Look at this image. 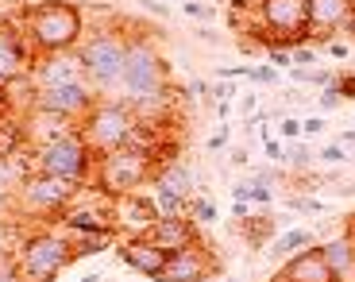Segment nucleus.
<instances>
[{
	"label": "nucleus",
	"instance_id": "nucleus-4",
	"mask_svg": "<svg viewBox=\"0 0 355 282\" xmlns=\"http://www.w3.org/2000/svg\"><path fill=\"white\" fill-rule=\"evenodd\" d=\"M19 163H24V174H51V178H66L73 185H89L93 182V167H97L81 132H70L62 140L46 143V147L24 151Z\"/></svg>",
	"mask_w": 355,
	"mask_h": 282
},
{
	"label": "nucleus",
	"instance_id": "nucleus-26",
	"mask_svg": "<svg viewBox=\"0 0 355 282\" xmlns=\"http://www.w3.org/2000/svg\"><path fill=\"white\" fill-rule=\"evenodd\" d=\"M189 217H193L197 224H216L220 221V209H216V201L209 194H197V197H189Z\"/></svg>",
	"mask_w": 355,
	"mask_h": 282
},
{
	"label": "nucleus",
	"instance_id": "nucleus-53",
	"mask_svg": "<svg viewBox=\"0 0 355 282\" xmlns=\"http://www.w3.org/2000/svg\"><path fill=\"white\" fill-rule=\"evenodd\" d=\"M205 282H216V279H205Z\"/></svg>",
	"mask_w": 355,
	"mask_h": 282
},
{
	"label": "nucleus",
	"instance_id": "nucleus-23",
	"mask_svg": "<svg viewBox=\"0 0 355 282\" xmlns=\"http://www.w3.org/2000/svg\"><path fill=\"white\" fill-rule=\"evenodd\" d=\"M116 236H120L116 229H108V232H85V236H73V259L101 256V251L116 247Z\"/></svg>",
	"mask_w": 355,
	"mask_h": 282
},
{
	"label": "nucleus",
	"instance_id": "nucleus-19",
	"mask_svg": "<svg viewBox=\"0 0 355 282\" xmlns=\"http://www.w3.org/2000/svg\"><path fill=\"white\" fill-rule=\"evenodd\" d=\"M147 236H151L166 256H174V251H186V247L201 244V224H197L193 217H178V221H159Z\"/></svg>",
	"mask_w": 355,
	"mask_h": 282
},
{
	"label": "nucleus",
	"instance_id": "nucleus-22",
	"mask_svg": "<svg viewBox=\"0 0 355 282\" xmlns=\"http://www.w3.org/2000/svg\"><path fill=\"white\" fill-rule=\"evenodd\" d=\"M313 244H317V232H309V229H286V232H278V236L270 240V247H266L263 256L286 263V259H293L297 251H305V247H313Z\"/></svg>",
	"mask_w": 355,
	"mask_h": 282
},
{
	"label": "nucleus",
	"instance_id": "nucleus-13",
	"mask_svg": "<svg viewBox=\"0 0 355 282\" xmlns=\"http://www.w3.org/2000/svg\"><path fill=\"white\" fill-rule=\"evenodd\" d=\"M159 224V209H155L151 194H124L112 197V229L120 236H147Z\"/></svg>",
	"mask_w": 355,
	"mask_h": 282
},
{
	"label": "nucleus",
	"instance_id": "nucleus-28",
	"mask_svg": "<svg viewBox=\"0 0 355 282\" xmlns=\"http://www.w3.org/2000/svg\"><path fill=\"white\" fill-rule=\"evenodd\" d=\"M282 205H286L290 213H305V217H317V213H324V201H320V197H309V194H290Z\"/></svg>",
	"mask_w": 355,
	"mask_h": 282
},
{
	"label": "nucleus",
	"instance_id": "nucleus-45",
	"mask_svg": "<svg viewBox=\"0 0 355 282\" xmlns=\"http://www.w3.org/2000/svg\"><path fill=\"white\" fill-rule=\"evenodd\" d=\"M336 81H340V89H344V97L352 101V97H355V74H340Z\"/></svg>",
	"mask_w": 355,
	"mask_h": 282
},
{
	"label": "nucleus",
	"instance_id": "nucleus-37",
	"mask_svg": "<svg viewBox=\"0 0 355 282\" xmlns=\"http://www.w3.org/2000/svg\"><path fill=\"white\" fill-rule=\"evenodd\" d=\"M324 128H329V120H324L320 113H313V116H305V120H302V135H309V140H313V135H320Z\"/></svg>",
	"mask_w": 355,
	"mask_h": 282
},
{
	"label": "nucleus",
	"instance_id": "nucleus-49",
	"mask_svg": "<svg viewBox=\"0 0 355 282\" xmlns=\"http://www.w3.org/2000/svg\"><path fill=\"white\" fill-rule=\"evenodd\" d=\"M8 105H12V97H8V89L0 85V113H4V108H8Z\"/></svg>",
	"mask_w": 355,
	"mask_h": 282
},
{
	"label": "nucleus",
	"instance_id": "nucleus-15",
	"mask_svg": "<svg viewBox=\"0 0 355 282\" xmlns=\"http://www.w3.org/2000/svg\"><path fill=\"white\" fill-rule=\"evenodd\" d=\"M352 12V0H309V43L329 47L336 35H344Z\"/></svg>",
	"mask_w": 355,
	"mask_h": 282
},
{
	"label": "nucleus",
	"instance_id": "nucleus-20",
	"mask_svg": "<svg viewBox=\"0 0 355 282\" xmlns=\"http://www.w3.org/2000/svg\"><path fill=\"white\" fill-rule=\"evenodd\" d=\"M320 251H324V263L332 271V282H355V244L347 240V232L324 240Z\"/></svg>",
	"mask_w": 355,
	"mask_h": 282
},
{
	"label": "nucleus",
	"instance_id": "nucleus-29",
	"mask_svg": "<svg viewBox=\"0 0 355 282\" xmlns=\"http://www.w3.org/2000/svg\"><path fill=\"white\" fill-rule=\"evenodd\" d=\"M344 101H347V97H344V89H340V81H332L329 89H320V93H317V113L329 116V113H336Z\"/></svg>",
	"mask_w": 355,
	"mask_h": 282
},
{
	"label": "nucleus",
	"instance_id": "nucleus-46",
	"mask_svg": "<svg viewBox=\"0 0 355 282\" xmlns=\"http://www.w3.org/2000/svg\"><path fill=\"white\" fill-rule=\"evenodd\" d=\"M324 51H329L332 58H347V54H352V51H347V43H340V39H332V43L324 47Z\"/></svg>",
	"mask_w": 355,
	"mask_h": 282
},
{
	"label": "nucleus",
	"instance_id": "nucleus-9",
	"mask_svg": "<svg viewBox=\"0 0 355 282\" xmlns=\"http://www.w3.org/2000/svg\"><path fill=\"white\" fill-rule=\"evenodd\" d=\"M58 224H62L70 236H85V232H108V229H112V197H108L105 190H97L93 182L81 185L78 197L70 201V209L58 217Z\"/></svg>",
	"mask_w": 355,
	"mask_h": 282
},
{
	"label": "nucleus",
	"instance_id": "nucleus-41",
	"mask_svg": "<svg viewBox=\"0 0 355 282\" xmlns=\"http://www.w3.org/2000/svg\"><path fill=\"white\" fill-rule=\"evenodd\" d=\"M240 113L248 116V120L259 113V93H243V101H240Z\"/></svg>",
	"mask_w": 355,
	"mask_h": 282
},
{
	"label": "nucleus",
	"instance_id": "nucleus-35",
	"mask_svg": "<svg viewBox=\"0 0 355 282\" xmlns=\"http://www.w3.org/2000/svg\"><path fill=\"white\" fill-rule=\"evenodd\" d=\"M266 58H270V66H275L278 74H282V70L290 74V70H293V54L282 51V47H266Z\"/></svg>",
	"mask_w": 355,
	"mask_h": 282
},
{
	"label": "nucleus",
	"instance_id": "nucleus-18",
	"mask_svg": "<svg viewBox=\"0 0 355 282\" xmlns=\"http://www.w3.org/2000/svg\"><path fill=\"white\" fill-rule=\"evenodd\" d=\"M151 190H162V194H178V197H197L205 190V182H201V170L193 167V163H186V159H174V163H166V167H159V174H155V182H151Z\"/></svg>",
	"mask_w": 355,
	"mask_h": 282
},
{
	"label": "nucleus",
	"instance_id": "nucleus-16",
	"mask_svg": "<svg viewBox=\"0 0 355 282\" xmlns=\"http://www.w3.org/2000/svg\"><path fill=\"white\" fill-rule=\"evenodd\" d=\"M116 259L124 267H132L135 274H143V279H159L162 274V267H166V251H162L159 244H155L151 236H128V240H120L116 244Z\"/></svg>",
	"mask_w": 355,
	"mask_h": 282
},
{
	"label": "nucleus",
	"instance_id": "nucleus-54",
	"mask_svg": "<svg viewBox=\"0 0 355 282\" xmlns=\"http://www.w3.org/2000/svg\"><path fill=\"white\" fill-rule=\"evenodd\" d=\"M352 8H355V0H352Z\"/></svg>",
	"mask_w": 355,
	"mask_h": 282
},
{
	"label": "nucleus",
	"instance_id": "nucleus-24",
	"mask_svg": "<svg viewBox=\"0 0 355 282\" xmlns=\"http://www.w3.org/2000/svg\"><path fill=\"white\" fill-rule=\"evenodd\" d=\"M290 81H297V85H313V89H329L332 81L340 78V74L324 70V66H293L290 74H286Z\"/></svg>",
	"mask_w": 355,
	"mask_h": 282
},
{
	"label": "nucleus",
	"instance_id": "nucleus-42",
	"mask_svg": "<svg viewBox=\"0 0 355 282\" xmlns=\"http://www.w3.org/2000/svg\"><path fill=\"white\" fill-rule=\"evenodd\" d=\"M232 167L248 170V167H251V151H248V147H236V151H232Z\"/></svg>",
	"mask_w": 355,
	"mask_h": 282
},
{
	"label": "nucleus",
	"instance_id": "nucleus-8",
	"mask_svg": "<svg viewBox=\"0 0 355 282\" xmlns=\"http://www.w3.org/2000/svg\"><path fill=\"white\" fill-rule=\"evenodd\" d=\"M259 16L266 27V47H293L309 43V0H259Z\"/></svg>",
	"mask_w": 355,
	"mask_h": 282
},
{
	"label": "nucleus",
	"instance_id": "nucleus-21",
	"mask_svg": "<svg viewBox=\"0 0 355 282\" xmlns=\"http://www.w3.org/2000/svg\"><path fill=\"white\" fill-rule=\"evenodd\" d=\"M236 229L243 232V240H248L251 251H266V247H270V240L278 236L275 213H266V209H255L248 221H236Z\"/></svg>",
	"mask_w": 355,
	"mask_h": 282
},
{
	"label": "nucleus",
	"instance_id": "nucleus-36",
	"mask_svg": "<svg viewBox=\"0 0 355 282\" xmlns=\"http://www.w3.org/2000/svg\"><path fill=\"white\" fill-rule=\"evenodd\" d=\"M251 205H259V209H266V205H275V190L251 178Z\"/></svg>",
	"mask_w": 355,
	"mask_h": 282
},
{
	"label": "nucleus",
	"instance_id": "nucleus-33",
	"mask_svg": "<svg viewBox=\"0 0 355 282\" xmlns=\"http://www.w3.org/2000/svg\"><path fill=\"white\" fill-rule=\"evenodd\" d=\"M248 81L251 85H278L282 74H278L275 66H248Z\"/></svg>",
	"mask_w": 355,
	"mask_h": 282
},
{
	"label": "nucleus",
	"instance_id": "nucleus-44",
	"mask_svg": "<svg viewBox=\"0 0 355 282\" xmlns=\"http://www.w3.org/2000/svg\"><path fill=\"white\" fill-rule=\"evenodd\" d=\"M189 93H197V97H205V101H209V93H213V85H209L205 78H193V81H189Z\"/></svg>",
	"mask_w": 355,
	"mask_h": 282
},
{
	"label": "nucleus",
	"instance_id": "nucleus-12",
	"mask_svg": "<svg viewBox=\"0 0 355 282\" xmlns=\"http://www.w3.org/2000/svg\"><path fill=\"white\" fill-rule=\"evenodd\" d=\"M31 85L35 89H62V85H85V62H81L78 51H62V54H43L31 66Z\"/></svg>",
	"mask_w": 355,
	"mask_h": 282
},
{
	"label": "nucleus",
	"instance_id": "nucleus-30",
	"mask_svg": "<svg viewBox=\"0 0 355 282\" xmlns=\"http://www.w3.org/2000/svg\"><path fill=\"white\" fill-rule=\"evenodd\" d=\"M317 163L347 167V163H352V147H344V143H324V147H317Z\"/></svg>",
	"mask_w": 355,
	"mask_h": 282
},
{
	"label": "nucleus",
	"instance_id": "nucleus-40",
	"mask_svg": "<svg viewBox=\"0 0 355 282\" xmlns=\"http://www.w3.org/2000/svg\"><path fill=\"white\" fill-rule=\"evenodd\" d=\"M232 201H251V178H243V182L232 185Z\"/></svg>",
	"mask_w": 355,
	"mask_h": 282
},
{
	"label": "nucleus",
	"instance_id": "nucleus-3",
	"mask_svg": "<svg viewBox=\"0 0 355 282\" xmlns=\"http://www.w3.org/2000/svg\"><path fill=\"white\" fill-rule=\"evenodd\" d=\"M73 263V236L62 224H43L31 229L16 244V267L24 282H54Z\"/></svg>",
	"mask_w": 355,
	"mask_h": 282
},
{
	"label": "nucleus",
	"instance_id": "nucleus-17",
	"mask_svg": "<svg viewBox=\"0 0 355 282\" xmlns=\"http://www.w3.org/2000/svg\"><path fill=\"white\" fill-rule=\"evenodd\" d=\"M19 124H24V143H27V151L46 147V143H54V140H62V135L78 132V124H73V120H66V116H54V113H43V108H35V105H27L24 113H19Z\"/></svg>",
	"mask_w": 355,
	"mask_h": 282
},
{
	"label": "nucleus",
	"instance_id": "nucleus-7",
	"mask_svg": "<svg viewBox=\"0 0 355 282\" xmlns=\"http://www.w3.org/2000/svg\"><path fill=\"white\" fill-rule=\"evenodd\" d=\"M159 174V159L147 151L120 147L105 159H97L93 167V185L105 190L108 197H124V194H143V185H151Z\"/></svg>",
	"mask_w": 355,
	"mask_h": 282
},
{
	"label": "nucleus",
	"instance_id": "nucleus-32",
	"mask_svg": "<svg viewBox=\"0 0 355 282\" xmlns=\"http://www.w3.org/2000/svg\"><path fill=\"white\" fill-rule=\"evenodd\" d=\"M320 51L324 47H317V43H302V47H293V66H320Z\"/></svg>",
	"mask_w": 355,
	"mask_h": 282
},
{
	"label": "nucleus",
	"instance_id": "nucleus-31",
	"mask_svg": "<svg viewBox=\"0 0 355 282\" xmlns=\"http://www.w3.org/2000/svg\"><path fill=\"white\" fill-rule=\"evenodd\" d=\"M275 135L282 143H297V135H302V120H297V116H278V124H275Z\"/></svg>",
	"mask_w": 355,
	"mask_h": 282
},
{
	"label": "nucleus",
	"instance_id": "nucleus-48",
	"mask_svg": "<svg viewBox=\"0 0 355 282\" xmlns=\"http://www.w3.org/2000/svg\"><path fill=\"white\" fill-rule=\"evenodd\" d=\"M336 143H344V147H355V128H344V132H340V140Z\"/></svg>",
	"mask_w": 355,
	"mask_h": 282
},
{
	"label": "nucleus",
	"instance_id": "nucleus-2",
	"mask_svg": "<svg viewBox=\"0 0 355 282\" xmlns=\"http://www.w3.org/2000/svg\"><path fill=\"white\" fill-rule=\"evenodd\" d=\"M81 62H85L89 85L97 89V97H120V81H124V58H128V27L120 19L112 24L89 27L85 39L78 47Z\"/></svg>",
	"mask_w": 355,
	"mask_h": 282
},
{
	"label": "nucleus",
	"instance_id": "nucleus-34",
	"mask_svg": "<svg viewBox=\"0 0 355 282\" xmlns=\"http://www.w3.org/2000/svg\"><path fill=\"white\" fill-rule=\"evenodd\" d=\"M228 143H232V128H228V124H220V128L205 140V147L213 151V155H220V151H228Z\"/></svg>",
	"mask_w": 355,
	"mask_h": 282
},
{
	"label": "nucleus",
	"instance_id": "nucleus-38",
	"mask_svg": "<svg viewBox=\"0 0 355 282\" xmlns=\"http://www.w3.org/2000/svg\"><path fill=\"white\" fill-rule=\"evenodd\" d=\"M216 81H240V78H248V66H216Z\"/></svg>",
	"mask_w": 355,
	"mask_h": 282
},
{
	"label": "nucleus",
	"instance_id": "nucleus-1",
	"mask_svg": "<svg viewBox=\"0 0 355 282\" xmlns=\"http://www.w3.org/2000/svg\"><path fill=\"white\" fill-rule=\"evenodd\" d=\"M19 27L24 39L31 47L35 58L43 54H62V51H78L85 39V8L73 0H39V4H24L19 12Z\"/></svg>",
	"mask_w": 355,
	"mask_h": 282
},
{
	"label": "nucleus",
	"instance_id": "nucleus-52",
	"mask_svg": "<svg viewBox=\"0 0 355 282\" xmlns=\"http://www.w3.org/2000/svg\"><path fill=\"white\" fill-rule=\"evenodd\" d=\"M8 4H19V0H8Z\"/></svg>",
	"mask_w": 355,
	"mask_h": 282
},
{
	"label": "nucleus",
	"instance_id": "nucleus-25",
	"mask_svg": "<svg viewBox=\"0 0 355 282\" xmlns=\"http://www.w3.org/2000/svg\"><path fill=\"white\" fill-rule=\"evenodd\" d=\"M155 209H159V221H178V217H189V201L178 194H162V190H151Z\"/></svg>",
	"mask_w": 355,
	"mask_h": 282
},
{
	"label": "nucleus",
	"instance_id": "nucleus-50",
	"mask_svg": "<svg viewBox=\"0 0 355 282\" xmlns=\"http://www.w3.org/2000/svg\"><path fill=\"white\" fill-rule=\"evenodd\" d=\"M347 35H355V12H352V19H347Z\"/></svg>",
	"mask_w": 355,
	"mask_h": 282
},
{
	"label": "nucleus",
	"instance_id": "nucleus-5",
	"mask_svg": "<svg viewBox=\"0 0 355 282\" xmlns=\"http://www.w3.org/2000/svg\"><path fill=\"white\" fill-rule=\"evenodd\" d=\"M81 185L66 182V178H51V174H24L12 194V209L19 221H43V224H58L70 201L78 197Z\"/></svg>",
	"mask_w": 355,
	"mask_h": 282
},
{
	"label": "nucleus",
	"instance_id": "nucleus-51",
	"mask_svg": "<svg viewBox=\"0 0 355 282\" xmlns=\"http://www.w3.org/2000/svg\"><path fill=\"white\" fill-rule=\"evenodd\" d=\"M81 282H105V279H101V274H85Z\"/></svg>",
	"mask_w": 355,
	"mask_h": 282
},
{
	"label": "nucleus",
	"instance_id": "nucleus-11",
	"mask_svg": "<svg viewBox=\"0 0 355 282\" xmlns=\"http://www.w3.org/2000/svg\"><path fill=\"white\" fill-rule=\"evenodd\" d=\"M97 89L89 85H62V89H35V97H31V105L43 108V113H54V116H66V120L81 124L89 113H93V105H97Z\"/></svg>",
	"mask_w": 355,
	"mask_h": 282
},
{
	"label": "nucleus",
	"instance_id": "nucleus-6",
	"mask_svg": "<svg viewBox=\"0 0 355 282\" xmlns=\"http://www.w3.org/2000/svg\"><path fill=\"white\" fill-rule=\"evenodd\" d=\"M135 128H139V116H135L132 105L120 101V97L97 101L93 113L78 124L81 140H85L89 151H93V159H105V155H112V151L128 147L132 135H135Z\"/></svg>",
	"mask_w": 355,
	"mask_h": 282
},
{
	"label": "nucleus",
	"instance_id": "nucleus-47",
	"mask_svg": "<svg viewBox=\"0 0 355 282\" xmlns=\"http://www.w3.org/2000/svg\"><path fill=\"white\" fill-rule=\"evenodd\" d=\"M147 12H151V16H162V19H170V4H147Z\"/></svg>",
	"mask_w": 355,
	"mask_h": 282
},
{
	"label": "nucleus",
	"instance_id": "nucleus-43",
	"mask_svg": "<svg viewBox=\"0 0 355 282\" xmlns=\"http://www.w3.org/2000/svg\"><path fill=\"white\" fill-rule=\"evenodd\" d=\"M251 213H255V205H251V201H232V217H236V221H248Z\"/></svg>",
	"mask_w": 355,
	"mask_h": 282
},
{
	"label": "nucleus",
	"instance_id": "nucleus-10",
	"mask_svg": "<svg viewBox=\"0 0 355 282\" xmlns=\"http://www.w3.org/2000/svg\"><path fill=\"white\" fill-rule=\"evenodd\" d=\"M31 66H35V54L27 47L19 19H0V85L12 89L31 74Z\"/></svg>",
	"mask_w": 355,
	"mask_h": 282
},
{
	"label": "nucleus",
	"instance_id": "nucleus-14",
	"mask_svg": "<svg viewBox=\"0 0 355 282\" xmlns=\"http://www.w3.org/2000/svg\"><path fill=\"white\" fill-rule=\"evenodd\" d=\"M216 271H220V263H216L213 251L205 244H193L186 251H174L155 282H205V279H216Z\"/></svg>",
	"mask_w": 355,
	"mask_h": 282
},
{
	"label": "nucleus",
	"instance_id": "nucleus-27",
	"mask_svg": "<svg viewBox=\"0 0 355 282\" xmlns=\"http://www.w3.org/2000/svg\"><path fill=\"white\" fill-rule=\"evenodd\" d=\"M178 12L193 24H213L216 19V8L213 4H205V0H178Z\"/></svg>",
	"mask_w": 355,
	"mask_h": 282
},
{
	"label": "nucleus",
	"instance_id": "nucleus-39",
	"mask_svg": "<svg viewBox=\"0 0 355 282\" xmlns=\"http://www.w3.org/2000/svg\"><path fill=\"white\" fill-rule=\"evenodd\" d=\"M193 39H201V43H209V47H220V43H224V39L216 35L213 27H205V24H201V27H193Z\"/></svg>",
	"mask_w": 355,
	"mask_h": 282
}]
</instances>
